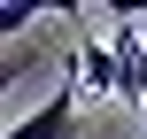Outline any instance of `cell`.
I'll use <instances>...</instances> for the list:
<instances>
[{"label":"cell","instance_id":"6da1fadb","mask_svg":"<svg viewBox=\"0 0 147 139\" xmlns=\"http://www.w3.org/2000/svg\"><path fill=\"white\" fill-rule=\"evenodd\" d=\"M109 54H116V101L147 108V31H140V15H124L109 31Z\"/></svg>","mask_w":147,"mask_h":139},{"label":"cell","instance_id":"7a4b0ae2","mask_svg":"<svg viewBox=\"0 0 147 139\" xmlns=\"http://www.w3.org/2000/svg\"><path fill=\"white\" fill-rule=\"evenodd\" d=\"M70 132H78V77H70V85H54L23 124H8V139H70Z\"/></svg>","mask_w":147,"mask_h":139},{"label":"cell","instance_id":"3957f363","mask_svg":"<svg viewBox=\"0 0 147 139\" xmlns=\"http://www.w3.org/2000/svg\"><path fill=\"white\" fill-rule=\"evenodd\" d=\"M70 77H78V93H116V54H109V39H93V31H85V39H78V70H70Z\"/></svg>","mask_w":147,"mask_h":139},{"label":"cell","instance_id":"277c9868","mask_svg":"<svg viewBox=\"0 0 147 139\" xmlns=\"http://www.w3.org/2000/svg\"><path fill=\"white\" fill-rule=\"evenodd\" d=\"M31 15H39L31 0H8V8H0V39H23V31H31Z\"/></svg>","mask_w":147,"mask_h":139},{"label":"cell","instance_id":"5b68a950","mask_svg":"<svg viewBox=\"0 0 147 139\" xmlns=\"http://www.w3.org/2000/svg\"><path fill=\"white\" fill-rule=\"evenodd\" d=\"M140 31H147V8H140Z\"/></svg>","mask_w":147,"mask_h":139},{"label":"cell","instance_id":"8992f818","mask_svg":"<svg viewBox=\"0 0 147 139\" xmlns=\"http://www.w3.org/2000/svg\"><path fill=\"white\" fill-rule=\"evenodd\" d=\"M140 116H147V108H140Z\"/></svg>","mask_w":147,"mask_h":139}]
</instances>
